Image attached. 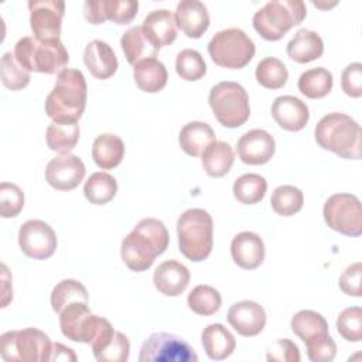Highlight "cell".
<instances>
[{"mask_svg": "<svg viewBox=\"0 0 362 362\" xmlns=\"http://www.w3.org/2000/svg\"><path fill=\"white\" fill-rule=\"evenodd\" d=\"M168 242L165 225L156 218H144L122 240V260L130 270L144 272L151 267L157 256L165 252Z\"/></svg>", "mask_w": 362, "mask_h": 362, "instance_id": "1", "label": "cell"}, {"mask_svg": "<svg viewBox=\"0 0 362 362\" xmlns=\"http://www.w3.org/2000/svg\"><path fill=\"white\" fill-rule=\"evenodd\" d=\"M88 88L78 69L65 68L57 75L55 85L45 99V113L52 122H78L86 106Z\"/></svg>", "mask_w": 362, "mask_h": 362, "instance_id": "2", "label": "cell"}, {"mask_svg": "<svg viewBox=\"0 0 362 362\" xmlns=\"http://www.w3.org/2000/svg\"><path fill=\"white\" fill-rule=\"evenodd\" d=\"M58 315L64 337L74 342L89 344L93 355L106 346L116 332L106 318L92 314L86 303H72Z\"/></svg>", "mask_w": 362, "mask_h": 362, "instance_id": "3", "label": "cell"}, {"mask_svg": "<svg viewBox=\"0 0 362 362\" xmlns=\"http://www.w3.org/2000/svg\"><path fill=\"white\" fill-rule=\"evenodd\" d=\"M317 144L338 154L342 158H361V126L351 116L344 113H328L314 129Z\"/></svg>", "mask_w": 362, "mask_h": 362, "instance_id": "4", "label": "cell"}, {"mask_svg": "<svg viewBox=\"0 0 362 362\" xmlns=\"http://www.w3.org/2000/svg\"><path fill=\"white\" fill-rule=\"evenodd\" d=\"M180 252L192 262L205 260L214 245V222L211 215L201 208L182 212L177 221Z\"/></svg>", "mask_w": 362, "mask_h": 362, "instance_id": "5", "label": "cell"}, {"mask_svg": "<svg viewBox=\"0 0 362 362\" xmlns=\"http://www.w3.org/2000/svg\"><path fill=\"white\" fill-rule=\"evenodd\" d=\"M14 55L18 64L28 72L59 74L65 69L69 55L61 40L58 41H38L33 37H23L14 45Z\"/></svg>", "mask_w": 362, "mask_h": 362, "instance_id": "6", "label": "cell"}, {"mask_svg": "<svg viewBox=\"0 0 362 362\" xmlns=\"http://www.w3.org/2000/svg\"><path fill=\"white\" fill-rule=\"evenodd\" d=\"M307 14L301 0H272L253 16V27L267 41L280 40L291 27L298 25Z\"/></svg>", "mask_w": 362, "mask_h": 362, "instance_id": "7", "label": "cell"}, {"mask_svg": "<svg viewBox=\"0 0 362 362\" xmlns=\"http://www.w3.org/2000/svg\"><path fill=\"white\" fill-rule=\"evenodd\" d=\"M52 342L42 331L28 327L0 337V354L7 362H51Z\"/></svg>", "mask_w": 362, "mask_h": 362, "instance_id": "8", "label": "cell"}, {"mask_svg": "<svg viewBox=\"0 0 362 362\" xmlns=\"http://www.w3.org/2000/svg\"><path fill=\"white\" fill-rule=\"evenodd\" d=\"M208 102L214 116L225 127H239L249 119V96L238 82L223 81L216 83L209 90Z\"/></svg>", "mask_w": 362, "mask_h": 362, "instance_id": "9", "label": "cell"}, {"mask_svg": "<svg viewBox=\"0 0 362 362\" xmlns=\"http://www.w3.org/2000/svg\"><path fill=\"white\" fill-rule=\"evenodd\" d=\"M211 59L223 68L240 69L255 57L256 47L252 38L240 28L218 31L208 44Z\"/></svg>", "mask_w": 362, "mask_h": 362, "instance_id": "10", "label": "cell"}, {"mask_svg": "<svg viewBox=\"0 0 362 362\" xmlns=\"http://www.w3.org/2000/svg\"><path fill=\"white\" fill-rule=\"evenodd\" d=\"M325 223L335 232L346 236H359L362 233L361 201L352 194L331 195L322 209Z\"/></svg>", "mask_w": 362, "mask_h": 362, "instance_id": "11", "label": "cell"}, {"mask_svg": "<svg viewBox=\"0 0 362 362\" xmlns=\"http://www.w3.org/2000/svg\"><path fill=\"white\" fill-rule=\"evenodd\" d=\"M140 362H197L195 351L180 337L154 332L141 345Z\"/></svg>", "mask_w": 362, "mask_h": 362, "instance_id": "12", "label": "cell"}, {"mask_svg": "<svg viewBox=\"0 0 362 362\" xmlns=\"http://www.w3.org/2000/svg\"><path fill=\"white\" fill-rule=\"evenodd\" d=\"M28 10L34 37L38 41H58L65 3L62 0H31L28 1Z\"/></svg>", "mask_w": 362, "mask_h": 362, "instance_id": "13", "label": "cell"}, {"mask_svg": "<svg viewBox=\"0 0 362 362\" xmlns=\"http://www.w3.org/2000/svg\"><path fill=\"white\" fill-rule=\"evenodd\" d=\"M18 245L25 256L44 260L54 255L57 249V235L44 221L30 219L20 226Z\"/></svg>", "mask_w": 362, "mask_h": 362, "instance_id": "14", "label": "cell"}, {"mask_svg": "<svg viewBox=\"0 0 362 362\" xmlns=\"http://www.w3.org/2000/svg\"><path fill=\"white\" fill-rule=\"evenodd\" d=\"M85 173V164L78 156L62 153L48 161L45 167V180L58 191H71L79 185Z\"/></svg>", "mask_w": 362, "mask_h": 362, "instance_id": "15", "label": "cell"}, {"mask_svg": "<svg viewBox=\"0 0 362 362\" xmlns=\"http://www.w3.org/2000/svg\"><path fill=\"white\" fill-rule=\"evenodd\" d=\"M136 0H86L83 16L90 24H102L110 20L119 25L129 24L137 14Z\"/></svg>", "mask_w": 362, "mask_h": 362, "instance_id": "16", "label": "cell"}, {"mask_svg": "<svg viewBox=\"0 0 362 362\" xmlns=\"http://www.w3.org/2000/svg\"><path fill=\"white\" fill-rule=\"evenodd\" d=\"M236 151L242 163L249 165L266 164L276 151L273 136L263 129H252L240 136Z\"/></svg>", "mask_w": 362, "mask_h": 362, "instance_id": "17", "label": "cell"}, {"mask_svg": "<svg viewBox=\"0 0 362 362\" xmlns=\"http://www.w3.org/2000/svg\"><path fill=\"white\" fill-rule=\"evenodd\" d=\"M228 322L243 337H255L260 334L266 325L264 308L256 301L243 300L230 305L228 311Z\"/></svg>", "mask_w": 362, "mask_h": 362, "instance_id": "18", "label": "cell"}, {"mask_svg": "<svg viewBox=\"0 0 362 362\" xmlns=\"http://www.w3.org/2000/svg\"><path fill=\"white\" fill-rule=\"evenodd\" d=\"M272 116L276 123L288 132H298L305 127L310 119L307 105L291 95H283L272 103Z\"/></svg>", "mask_w": 362, "mask_h": 362, "instance_id": "19", "label": "cell"}, {"mask_svg": "<svg viewBox=\"0 0 362 362\" xmlns=\"http://www.w3.org/2000/svg\"><path fill=\"white\" fill-rule=\"evenodd\" d=\"M177 27L189 38H199L209 27L208 8L198 0H182L174 13Z\"/></svg>", "mask_w": 362, "mask_h": 362, "instance_id": "20", "label": "cell"}, {"mask_svg": "<svg viewBox=\"0 0 362 362\" xmlns=\"http://www.w3.org/2000/svg\"><path fill=\"white\" fill-rule=\"evenodd\" d=\"M230 255L239 267L253 270L264 260V243L257 233L245 230L232 239Z\"/></svg>", "mask_w": 362, "mask_h": 362, "instance_id": "21", "label": "cell"}, {"mask_svg": "<svg viewBox=\"0 0 362 362\" xmlns=\"http://www.w3.org/2000/svg\"><path fill=\"white\" fill-rule=\"evenodd\" d=\"M189 279V270L174 259L160 263L153 274V283L156 288L168 297H177L182 294L188 287Z\"/></svg>", "mask_w": 362, "mask_h": 362, "instance_id": "22", "label": "cell"}, {"mask_svg": "<svg viewBox=\"0 0 362 362\" xmlns=\"http://www.w3.org/2000/svg\"><path fill=\"white\" fill-rule=\"evenodd\" d=\"M146 38L160 49V47L170 45L177 38V24L174 14L167 8L150 11L141 24Z\"/></svg>", "mask_w": 362, "mask_h": 362, "instance_id": "23", "label": "cell"}, {"mask_svg": "<svg viewBox=\"0 0 362 362\" xmlns=\"http://www.w3.org/2000/svg\"><path fill=\"white\" fill-rule=\"evenodd\" d=\"M83 62L96 79H107L117 71V58L112 47L102 40L88 42L83 52Z\"/></svg>", "mask_w": 362, "mask_h": 362, "instance_id": "24", "label": "cell"}, {"mask_svg": "<svg viewBox=\"0 0 362 362\" xmlns=\"http://www.w3.org/2000/svg\"><path fill=\"white\" fill-rule=\"evenodd\" d=\"M205 354L214 361H222L232 355L236 346L235 337L222 324H209L201 334Z\"/></svg>", "mask_w": 362, "mask_h": 362, "instance_id": "25", "label": "cell"}, {"mask_svg": "<svg viewBox=\"0 0 362 362\" xmlns=\"http://www.w3.org/2000/svg\"><path fill=\"white\" fill-rule=\"evenodd\" d=\"M324 52V42L321 37L311 30L301 28L287 44V55L298 62L307 64L318 59Z\"/></svg>", "mask_w": 362, "mask_h": 362, "instance_id": "26", "label": "cell"}, {"mask_svg": "<svg viewBox=\"0 0 362 362\" xmlns=\"http://www.w3.org/2000/svg\"><path fill=\"white\" fill-rule=\"evenodd\" d=\"M133 78L139 89L147 93H157L167 85L168 74L161 61L156 57L137 62L133 68Z\"/></svg>", "mask_w": 362, "mask_h": 362, "instance_id": "27", "label": "cell"}, {"mask_svg": "<svg viewBox=\"0 0 362 362\" xmlns=\"http://www.w3.org/2000/svg\"><path fill=\"white\" fill-rule=\"evenodd\" d=\"M212 141H215L212 127L208 123L198 120L184 124L178 136L180 147L184 150V153L192 157L201 156Z\"/></svg>", "mask_w": 362, "mask_h": 362, "instance_id": "28", "label": "cell"}, {"mask_svg": "<svg viewBox=\"0 0 362 362\" xmlns=\"http://www.w3.org/2000/svg\"><path fill=\"white\" fill-rule=\"evenodd\" d=\"M124 157V143L112 133L99 134L92 144V158L102 170L117 167Z\"/></svg>", "mask_w": 362, "mask_h": 362, "instance_id": "29", "label": "cell"}, {"mask_svg": "<svg viewBox=\"0 0 362 362\" xmlns=\"http://www.w3.org/2000/svg\"><path fill=\"white\" fill-rule=\"evenodd\" d=\"M235 161V154L229 143L215 140L201 154V163L209 177H223L229 173Z\"/></svg>", "mask_w": 362, "mask_h": 362, "instance_id": "30", "label": "cell"}, {"mask_svg": "<svg viewBox=\"0 0 362 362\" xmlns=\"http://www.w3.org/2000/svg\"><path fill=\"white\" fill-rule=\"evenodd\" d=\"M122 51L130 65H136L137 62L153 58L158 54V48H156L144 35L141 25H134L127 28L120 38Z\"/></svg>", "mask_w": 362, "mask_h": 362, "instance_id": "31", "label": "cell"}, {"mask_svg": "<svg viewBox=\"0 0 362 362\" xmlns=\"http://www.w3.org/2000/svg\"><path fill=\"white\" fill-rule=\"evenodd\" d=\"M47 146L52 151L69 153L79 140V124L78 122H52L47 127L45 133Z\"/></svg>", "mask_w": 362, "mask_h": 362, "instance_id": "32", "label": "cell"}, {"mask_svg": "<svg viewBox=\"0 0 362 362\" xmlns=\"http://www.w3.org/2000/svg\"><path fill=\"white\" fill-rule=\"evenodd\" d=\"M297 86L298 90L310 99L324 98L332 89V74L324 66L308 69L300 75Z\"/></svg>", "mask_w": 362, "mask_h": 362, "instance_id": "33", "label": "cell"}, {"mask_svg": "<svg viewBox=\"0 0 362 362\" xmlns=\"http://www.w3.org/2000/svg\"><path fill=\"white\" fill-rule=\"evenodd\" d=\"M117 192V181L113 175L105 171L93 173L83 185L86 199L93 205L107 204Z\"/></svg>", "mask_w": 362, "mask_h": 362, "instance_id": "34", "label": "cell"}, {"mask_svg": "<svg viewBox=\"0 0 362 362\" xmlns=\"http://www.w3.org/2000/svg\"><path fill=\"white\" fill-rule=\"evenodd\" d=\"M291 331L303 341H310L315 337L328 334V322L327 320L313 311V310H301L296 313L290 321Z\"/></svg>", "mask_w": 362, "mask_h": 362, "instance_id": "35", "label": "cell"}, {"mask_svg": "<svg viewBox=\"0 0 362 362\" xmlns=\"http://www.w3.org/2000/svg\"><path fill=\"white\" fill-rule=\"evenodd\" d=\"M76 301L86 304L89 301L88 290L78 280L65 279L59 281L51 293V307L57 314H59L66 305Z\"/></svg>", "mask_w": 362, "mask_h": 362, "instance_id": "36", "label": "cell"}, {"mask_svg": "<svg viewBox=\"0 0 362 362\" xmlns=\"http://www.w3.org/2000/svg\"><path fill=\"white\" fill-rule=\"evenodd\" d=\"M267 189L266 180L255 173L243 174L233 182V197L245 205H253L263 199Z\"/></svg>", "mask_w": 362, "mask_h": 362, "instance_id": "37", "label": "cell"}, {"mask_svg": "<svg viewBox=\"0 0 362 362\" xmlns=\"http://www.w3.org/2000/svg\"><path fill=\"white\" fill-rule=\"evenodd\" d=\"M188 307L198 315H212L222 304V297L216 288L208 284H199L194 287L187 298Z\"/></svg>", "mask_w": 362, "mask_h": 362, "instance_id": "38", "label": "cell"}, {"mask_svg": "<svg viewBox=\"0 0 362 362\" xmlns=\"http://www.w3.org/2000/svg\"><path fill=\"white\" fill-rule=\"evenodd\" d=\"M256 79L257 82L267 89H280L286 85L288 72L286 65L274 57H267L262 59L256 66Z\"/></svg>", "mask_w": 362, "mask_h": 362, "instance_id": "39", "label": "cell"}, {"mask_svg": "<svg viewBox=\"0 0 362 362\" xmlns=\"http://www.w3.org/2000/svg\"><path fill=\"white\" fill-rule=\"evenodd\" d=\"M270 204L277 215L291 216L303 208L304 195L294 185H280L273 191Z\"/></svg>", "mask_w": 362, "mask_h": 362, "instance_id": "40", "label": "cell"}, {"mask_svg": "<svg viewBox=\"0 0 362 362\" xmlns=\"http://www.w3.org/2000/svg\"><path fill=\"white\" fill-rule=\"evenodd\" d=\"M0 72H1V83L10 90H20L30 83L31 75L23 68L14 52H6L0 61Z\"/></svg>", "mask_w": 362, "mask_h": 362, "instance_id": "41", "label": "cell"}, {"mask_svg": "<svg viewBox=\"0 0 362 362\" xmlns=\"http://www.w3.org/2000/svg\"><path fill=\"white\" fill-rule=\"evenodd\" d=\"M175 71L184 81H198L206 72V65L202 55L197 49L185 48L175 58Z\"/></svg>", "mask_w": 362, "mask_h": 362, "instance_id": "42", "label": "cell"}, {"mask_svg": "<svg viewBox=\"0 0 362 362\" xmlns=\"http://www.w3.org/2000/svg\"><path fill=\"white\" fill-rule=\"evenodd\" d=\"M337 329L344 339L359 342L362 339V308H345L337 318Z\"/></svg>", "mask_w": 362, "mask_h": 362, "instance_id": "43", "label": "cell"}, {"mask_svg": "<svg viewBox=\"0 0 362 362\" xmlns=\"http://www.w3.org/2000/svg\"><path fill=\"white\" fill-rule=\"evenodd\" d=\"M24 208V194L21 188L11 182L0 184V211L3 218H14Z\"/></svg>", "mask_w": 362, "mask_h": 362, "instance_id": "44", "label": "cell"}, {"mask_svg": "<svg viewBox=\"0 0 362 362\" xmlns=\"http://www.w3.org/2000/svg\"><path fill=\"white\" fill-rule=\"evenodd\" d=\"M130 354V342L123 332L116 331L110 342L95 356L99 362H126Z\"/></svg>", "mask_w": 362, "mask_h": 362, "instance_id": "45", "label": "cell"}, {"mask_svg": "<svg viewBox=\"0 0 362 362\" xmlns=\"http://www.w3.org/2000/svg\"><path fill=\"white\" fill-rule=\"evenodd\" d=\"M308 359L313 362H331L337 355V345L329 334L305 341Z\"/></svg>", "mask_w": 362, "mask_h": 362, "instance_id": "46", "label": "cell"}, {"mask_svg": "<svg viewBox=\"0 0 362 362\" xmlns=\"http://www.w3.org/2000/svg\"><path fill=\"white\" fill-rule=\"evenodd\" d=\"M266 358L269 362H298L301 359L297 345L287 338L276 339L267 348Z\"/></svg>", "mask_w": 362, "mask_h": 362, "instance_id": "47", "label": "cell"}, {"mask_svg": "<svg viewBox=\"0 0 362 362\" xmlns=\"http://www.w3.org/2000/svg\"><path fill=\"white\" fill-rule=\"evenodd\" d=\"M341 88L351 98L362 96V64H349L341 76Z\"/></svg>", "mask_w": 362, "mask_h": 362, "instance_id": "48", "label": "cell"}, {"mask_svg": "<svg viewBox=\"0 0 362 362\" xmlns=\"http://www.w3.org/2000/svg\"><path fill=\"white\" fill-rule=\"evenodd\" d=\"M361 274L362 264L359 262L348 266L339 276V288L354 297H361Z\"/></svg>", "mask_w": 362, "mask_h": 362, "instance_id": "49", "label": "cell"}, {"mask_svg": "<svg viewBox=\"0 0 362 362\" xmlns=\"http://www.w3.org/2000/svg\"><path fill=\"white\" fill-rule=\"evenodd\" d=\"M51 361H76V355L74 354V351L59 342L52 344V352H51Z\"/></svg>", "mask_w": 362, "mask_h": 362, "instance_id": "50", "label": "cell"}]
</instances>
